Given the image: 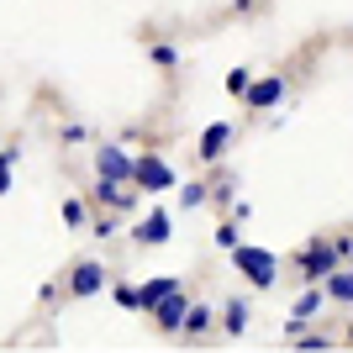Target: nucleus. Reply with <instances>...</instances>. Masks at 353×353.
I'll list each match as a JSON object with an SVG mask.
<instances>
[{
    "mask_svg": "<svg viewBox=\"0 0 353 353\" xmlns=\"http://www.w3.org/2000/svg\"><path fill=\"white\" fill-rule=\"evenodd\" d=\"M227 253H232V269L253 285V290H274V280H280V253H274V248L237 243V248H227Z\"/></svg>",
    "mask_w": 353,
    "mask_h": 353,
    "instance_id": "1",
    "label": "nucleus"
},
{
    "mask_svg": "<svg viewBox=\"0 0 353 353\" xmlns=\"http://www.w3.org/2000/svg\"><path fill=\"white\" fill-rule=\"evenodd\" d=\"M132 185L143 195H163V190H174V169L159 153H143V159H132Z\"/></svg>",
    "mask_w": 353,
    "mask_h": 353,
    "instance_id": "2",
    "label": "nucleus"
},
{
    "mask_svg": "<svg viewBox=\"0 0 353 353\" xmlns=\"http://www.w3.org/2000/svg\"><path fill=\"white\" fill-rule=\"evenodd\" d=\"M105 290V264L101 259H79V264L69 269V295L74 301H90V295Z\"/></svg>",
    "mask_w": 353,
    "mask_h": 353,
    "instance_id": "3",
    "label": "nucleus"
},
{
    "mask_svg": "<svg viewBox=\"0 0 353 353\" xmlns=\"http://www.w3.org/2000/svg\"><path fill=\"white\" fill-rule=\"evenodd\" d=\"M295 264H301V274H306V280L322 285L327 274L343 264V259H338V248H332V243H311V248H301V259H295Z\"/></svg>",
    "mask_w": 353,
    "mask_h": 353,
    "instance_id": "4",
    "label": "nucleus"
},
{
    "mask_svg": "<svg viewBox=\"0 0 353 353\" xmlns=\"http://www.w3.org/2000/svg\"><path fill=\"white\" fill-rule=\"evenodd\" d=\"M285 79L280 74H269V79H248V90H243V105H248V111H274V105L285 101Z\"/></svg>",
    "mask_w": 353,
    "mask_h": 353,
    "instance_id": "5",
    "label": "nucleus"
},
{
    "mask_svg": "<svg viewBox=\"0 0 353 353\" xmlns=\"http://www.w3.org/2000/svg\"><path fill=\"white\" fill-rule=\"evenodd\" d=\"M95 201L111 206V211H132L137 206V185H132V179H105V174H95Z\"/></svg>",
    "mask_w": 353,
    "mask_h": 353,
    "instance_id": "6",
    "label": "nucleus"
},
{
    "mask_svg": "<svg viewBox=\"0 0 353 353\" xmlns=\"http://www.w3.org/2000/svg\"><path fill=\"white\" fill-rule=\"evenodd\" d=\"M232 137H237V127H232V121H211L206 132H201V143H195L201 163H221V153L232 148Z\"/></svg>",
    "mask_w": 353,
    "mask_h": 353,
    "instance_id": "7",
    "label": "nucleus"
},
{
    "mask_svg": "<svg viewBox=\"0 0 353 353\" xmlns=\"http://www.w3.org/2000/svg\"><path fill=\"white\" fill-rule=\"evenodd\" d=\"M95 174L105 179H132V153L121 143H101V153H95Z\"/></svg>",
    "mask_w": 353,
    "mask_h": 353,
    "instance_id": "8",
    "label": "nucleus"
},
{
    "mask_svg": "<svg viewBox=\"0 0 353 353\" xmlns=\"http://www.w3.org/2000/svg\"><path fill=\"white\" fill-rule=\"evenodd\" d=\"M137 243L143 248H163L169 237H174V221H169V211H148V221H137Z\"/></svg>",
    "mask_w": 353,
    "mask_h": 353,
    "instance_id": "9",
    "label": "nucleus"
},
{
    "mask_svg": "<svg viewBox=\"0 0 353 353\" xmlns=\"http://www.w3.org/2000/svg\"><path fill=\"white\" fill-rule=\"evenodd\" d=\"M185 306H190V295L185 290H169L153 306V322H159V332H179V322H185Z\"/></svg>",
    "mask_w": 353,
    "mask_h": 353,
    "instance_id": "10",
    "label": "nucleus"
},
{
    "mask_svg": "<svg viewBox=\"0 0 353 353\" xmlns=\"http://www.w3.org/2000/svg\"><path fill=\"white\" fill-rule=\"evenodd\" d=\"M322 290H327V301H343V306H353V269L338 264V269L322 280Z\"/></svg>",
    "mask_w": 353,
    "mask_h": 353,
    "instance_id": "11",
    "label": "nucleus"
},
{
    "mask_svg": "<svg viewBox=\"0 0 353 353\" xmlns=\"http://www.w3.org/2000/svg\"><path fill=\"white\" fill-rule=\"evenodd\" d=\"M221 332H232V338L248 332V301H227V311H221Z\"/></svg>",
    "mask_w": 353,
    "mask_h": 353,
    "instance_id": "12",
    "label": "nucleus"
},
{
    "mask_svg": "<svg viewBox=\"0 0 353 353\" xmlns=\"http://www.w3.org/2000/svg\"><path fill=\"white\" fill-rule=\"evenodd\" d=\"M137 290H143V311H153V306H159V301H163L169 290H179V280H174V274H159V280L137 285Z\"/></svg>",
    "mask_w": 353,
    "mask_h": 353,
    "instance_id": "13",
    "label": "nucleus"
},
{
    "mask_svg": "<svg viewBox=\"0 0 353 353\" xmlns=\"http://www.w3.org/2000/svg\"><path fill=\"white\" fill-rule=\"evenodd\" d=\"M322 306H327V290H316V285H311V290L301 295V301H295V311H290V316H301V322H311V316H322Z\"/></svg>",
    "mask_w": 353,
    "mask_h": 353,
    "instance_id": "14",
    "label": "nucleus"
},
{
    "mask_svg": "<svg viewBox=\"0 0 353 353\" xmlns=\"http://www.w3.org/2000/svg\"><path fill=\"white\" fill-rule=\"evenodd\" d=\"M179 332H190V338L211 332V306H185V322H179Z\"/></svg>",
    "mask_w": 353,
    "mask_h": 353,
    "instance_id": "15",
    "label": "nucleus"
},
{
    "mask_svg": "<svg viewBox=\"0 0 353 353\" xmlns=\"http://www.w3.org/2000/svg\"><path fill=\"white\" fill-rule=\"evenodd\" d=\"M211 201V185H201V179H190V185H179V206L185 211H201Z\"/></svg>",
    "mask_w": 353,
    "mask_h": 353,
    "instance_id": "16",
    "label": "nucleus"
},
{
    "mask_svg": "<svg viewBox=\"0 0 353 353\" xmlns=\"http://www.w3.org/2000/svg\"><path fill=\"white\" fill-rule=\"evenodd\" d=\"M111 295H117V306H121V311H143V290H137V285H117Z\"/></svg>",
    "mask_w": 353,
    "mask_h": 353,
    "instance_id": "17",
    "label": "nucleus"
},
{
    "mask_svg": "<svg viewBox=\"0 0 353 353\" xmlns=\"http://www.w3.org/2000/svg\"><path fill=\"white\" fill-rule=\"evenodd\" d=\"M237 243H243V227H237V221H221L216 227V248H237Z\"/></svg>",
    "mask_w": 353,
    "mask_h": 353,
    "instance_id": "18",
    "label": "nucleus"
},
{
    "mask_svg": "<svg viewBox=\"0 0 353 353\" xmlns=\"http://www.w3.org/2000/svg\"><path fill=\"white\" fill-rule=\"evenodd\" d=\"M290 343H295L301 353H322V348H327V338H322V332H295Z\"/></svg>",
    "mask_w": 353,
    "mask_h": 353,
    "instance_id": "19",
    "label": "nucleus"
},
{
    "mask_svg": "<svg viewBox=\"0 0 353 353\" xmlns=\"http://www.w3.org/2000/svg\"><path fill=\"white\" fill-rule=\"evenodd\" d=\"M21 159V153H16V148H6V153H0V195L11 190V163Z\"/></svg>",
    "mask_w": 353,
    "mask_h": 353,
    "instance_id": "20",
    "label": "nucleus"
},
{
    "mask_svg": "<svg viewBox=\"0 0 353 353\" xmlns=\"http://www.w3.org/2000/svg\"><path fill=\"white\" fill-rule=\"evenodd\" d=\"M248 79H253L248 69H232V74H227V95H237V101H243V90H248Z\"/></svg>",
    "mask_w": 353,
    "mask_h": 353,
    "instance_id": "21",
    "label": "nucleus"
},
{
    "mask_svg": "<svg viewBox=\"0 0 353 353\" xmlns=\"http://www.w3.org/2000/svg\"><path fill=\"white\" fill-rule=\"evenodd\" d=\"M63 221H69V227H85V201H63Z\"/></svg>",
    "mask_w": 353,
    "mask_h": 353,
    "instance_id": "22",
    "label": "nucleus"
},
{
    "mask_svg": "<svg viewBox=\"0 0 353 353\" xmlns=\"http://www.w3.org/2000/svg\"><path fill=\"white\" fill-rule=\"evenodd\" d=\"M153 63H159V69H174V63H179V53H174L169 43H159V48H153Z\"/></svg>",
    "mask_w": 353,
    "mask_h": 353,
    "instance_id": "23",
    "label": "nucleus"
},
{
    "mask_svg": "<svg viewBox=\"0 0 353 353\" xmlns=\"http://www.w3.org/2000/svg\"><path fill=\"white\" fill-rule=\"evenodd\" d=\"M232 185H237V179H227V174H216V185H211V190H216V195H221V201H232Z\"/></svg>",
    "mask_w": 353,
    "mask_h": 353,
    "instance_id": "24",
    "label": "nucleus"
},
{
    "mask_svg": "<svg viewBox=\"0 0 353 353\" xmlns=\"http://www.w3.org/2000/svg\"><path fill=\"white\" fill-rule=\"evenodd\" d=\"M117 227H121L117 216H101V221H95V237H111V232H117Z\"/></svg>",
    "mask_w": 353,
    "mask_h": 353,
    "instance_id": "25",
    "label": "nucleus"
},
{
    "mask_svg": "<svg viewBox=\"0 0 353 353\" xmlns=\"http://www.w3.org/2000/svg\"><path fill=\"white\" fill-rule=\"evenodd\" d=\"M248 6H253V0H237V11H248Z\"/></svg>",
    "mask_w": 353,
    "mask_h": 353,
    "instance_id": "26",
    "label": "nucleus"
},
{
    "mask_svg": "<svg viewBox=\"0 0 353 353\" xmlns=\"http://www.w3.org/2000/svg\"><path fill=\"white\" fill-rule=\"evenodd\" d=\"M348 343H353V322H348Z\"/></svg>",
    "mask_w": 353,
    "mask_h": 353,
    "instance_id": "27",
    "label": "nucleus"
}]
</instances>
